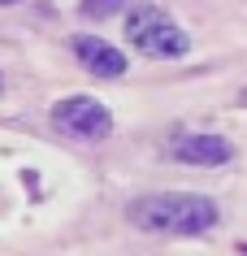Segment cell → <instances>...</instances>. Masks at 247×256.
<instances>
[{
    "instance_id": "3957f363",
    "label": "cell",
    "mask_w": 247,
    "mask_h": 256,
    "mask_svg": "<svg viewBox=\"0 0 247 256\" xmlns=\"http://www.w3.org/2000/svg\"><path fill=\"white\" fill-rule=\"evenodd\" d=\"M52 126L69 139H82V144H96V139L113 135V113L91 96H65L52 104Z\"/></svg>"
},
{
    "instance_id": "7a4b0ae2",
    "label": "cell",
    "mask_w": 247,
    "mask_h": 256,
    "mask_svg": "<svg viewBox=\"0 0 247 256\" xmlns=\"http://www.w3.org/2000/svg\"><path fill=\"white\" fill-rule=\"evenodd\" d=\"M126 40L135 44L143 56H156V61H169V56H187L191 40L178 22H169V14H161L156 4H135L130 18H126Z\"/></svg>"
},
{
    "instance_id": "277c9868",
    "label": "cell",
    "mask_w": 247,
    "mask_h": 256,
    "mask_svg": "<svg viewBox=\"0 0 247 256\" xmlns=\"http://www.w3.org/2000/svg\"><path fill=\"white\" fill-rule=\"evenodd\" d=\"M69 48H74V56H78L96 78H122V74H126V56L117 52L113 44L96 40V35H74Z\"/></svg>"
},
{
    "instance_id": "8992f818",
    "label": "cell",
    "mask_w": 247,
    "mask_h": 256,
    "mask_svg": "<svg viewBox=\"0 0 247 256\" xmlns=\"http://www.w3.org/2000/svg\"><path fill=\"white\" fill-rule=\"evenodd\" d=\"M126 0H82V14L87 18H109L113 9H122Z\"/></svg>"
},
{
    "instance_id": "5b68a950",
    "label": "cell",
    "mask_w": 247,
    "mask_h": 256,
    "mask_svg": "<svg viewBox=\"0 0 247 256\" xmlns=\"http://www.w3.org/2000/svg\"><path fill=\"white\" fill-rule=\"evenodd\" d=\"M169 152L187 165H226L234 156L230 139H221V135H182Z\"/></svg>"
},
{
    "instance_id": "52a82bcc",
    "label": "cell",
    "mask_w": 247,
    "mask_h": 256,
    "mask_svg": "<svg viewBox=\"0 0 247 256\" xmlns=\"http://www.w3.org/2000/svg\"><path fill=\"white\" fill-rule=\"evenodd\" d=\"M0 4H17V0H0Z\"/></svg>"
},
{
    "instance_id": "6da1fadb",
    "label": "cell",
    "mask_w": 247,
    "mask_h": 256,
    "mask_svg": "<svg viewBox=\"0 0 247 256\" xmlns=\"http://www.w3.org/2000/svg\"><path fill=\"white\" fill-rule=\"evenodd\" d=\"M126 217L156 234H204L217 226V204L195 191H156L126 208Z\"/></svg>"
}]
</instances>
